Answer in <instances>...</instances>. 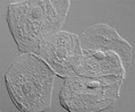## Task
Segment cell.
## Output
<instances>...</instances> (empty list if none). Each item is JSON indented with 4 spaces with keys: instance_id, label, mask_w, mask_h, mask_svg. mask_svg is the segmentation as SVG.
<instances>
[{
    "instance_id": "obj_1",
    "label": "cell",
    "mask_w": 135,
    "mask_h": 112,
    "mask_svg": "<svg viewBox=\"0 0 135 112\" xmlns=\"http://www.w3.org/2000/svg\"><path fill=\"white\" fill-rule=\"evenodd\" d=\"M70 1H23L12 3L7 21L21 51L34 53L40 42L58 32Z\"/></svg>"
},
{
    "instance_id": "obj_2",
    "label": "cell",
    "mask_w": 135,
    "mask_h": 112,
    "mask_svg": "<svg viewBox=\"0 0 135 112\" xmlns=\"http://www.w3.org/2000/svg\"><path fill=\"white\" fill-rule=\"evenodd\" d=\"M7 89L22 111H44L51 104L55 73L37 55L26 53L13 63L5 76Z\"/></svg>"
},
{
    "instance_id": "obj_3",
    "label": "cell",
    "mask_w": 135,
    "mask_h": 112,
    "mask_svg": "<svg viewBox=\"0 0 135 112\" xmlns=\"http://www.w3.org/2000/svg\"><path fill=\"white\" fill-rule=\"evenodd\" d=\"M124 79L117 76L68 77L59 94L60 104L68 111L78 112L106 109L119 96Z\"/></svg>"
},
{
    "instance_id": "obj_4",
    "label": "cell",
    "mask_w": 135,
    "mask_h": 112,
    "mask_svg": "<svg viewBox=\"0 0 135 112\" xmlns=\"http://www.w3.org/2000/svg\"><path fill=\"white\" fill-rule=\"evenodd\" d=\"M80 53L78 36L73 33L58 31L41 41L33 54L37 55L55 75L68 78L75 76L70 63Z\"/></svg>"
},
{
    "instance_id": "obj_5",
    "label": "cell",
    "mask_w": 135,
    "mask_h": 112,
    "mask_svg": "<svg viewBox=\"0 0 135 112\" xmlns=\"http://www.w3.org/2000/svg\"><path fill=\"white\" fill-rule=\"evenodd\" d=\"M70 66L75 76L126 77L122 58L114 51L81 50V53L75 57Z\"/></svg>"
},
{
    "instance_id": "obj_6",
    "label": "cell",
    "mask_w": 135,
    "mask_h": 112,
    "mask_svg": "<svg viewBox=\"0 0 135 112\" xmlns=\"http://www.w3.org/2000/svg\"><path fill=\"white\" fill-rule=\"evenodd\" d=\"M78 44L84 51H114L125 63H131L133 59L132 45L107 24L94 25L86 29L78 35Z\"/></svg>"
}]
</instances>
